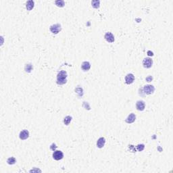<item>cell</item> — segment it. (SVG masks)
I'll use <instances>...</instances> for the list:
<instances>
[{"instance_id": "1", "label": "cell", "mask_w": 173, "mask_h": 173, "mask_svg": "<svg viewBox=\"0 0 173 173\" xmlns=\"http://www.w3.org/2000/svg\"><path fill=\"white\" fill-rule=\"evenodd\" d=\"M66 78L67 72L64 70H62L57 75V83L58 85H64L67 81Z\"/></svg>"}, {"instance_id": "2", "label": "cell", "mask_w": 173, "mask_h": 173, "mask_svg": "<svg viewBox=\"0 0 173 173\" xmlns=\"http://www.w3.org/2000/svg\"><path fill=\"white\" fill-rule=\"evenodd\" d=\"M143 91L145 92V93L147 94V95H150V94H152L155 91V88L153 85H145L144 87H143Z\"/></svg>"}, {"instance_id": "3", "label": "cell", "mask_w": 173, "mask_h": 173, "mask_svg": "<svg viewBox=\"0 0 173 173\" xmlns=\"http://www.w3.org/2000/svg\"><path fill=\"white\" fill-rule=\"evenodd\" d=\"M61 26H60V24H54V25H52V26L50 27V31L54 34H58V33L61 31Z\"/></svg>"}, {"instance_id": "4", "label": "cell", "mask_w": 173, "mask_h": 173, "mask_svg": "<svg viewBox=\"0 0 173 173\" xmlns=\"http://www.w3.org/2000/svg\"><path fill=\"white\" fill-rule=\"evenodd\" d=\"M143 64L145 68H149L152 66L153 64V60L149 58H146L143 60Z\"/></svg>"}, {"instance_id": "5", "label": "cell", "mask_w": 173, "mask_h": 173, "mask_svg": "<svg viewBox=\"0 0 173 173\" xmlns=\"http://www.w3.org/2000/svg\"><path fill=\"white\" fill-rule=\"evenodd\" d=\"M64 154L61 151H55L53 153V158L55 160H60L63 158Z\"/></svg>"}, {"instance_id": "6", "label": "cell", "mask_w": 173, "mask_h": 173, "mask_svg": "<svg viewBox=\"0 0 173 173\" xmlns=\"http://www.w3.org/2000/svg\"><path fill=\"white\" fill-rule=\"evenodd\" d=\"M134 80H135V76L132 74H128L126 76L125 81L126 84H128V85L132 84L134 82Z\"/></svg>"}, {"instance_id": "7", "label": "cell", "mask_w": 173, "mask_h": 173, "mask_svg": "<svg viewBox=\"0 0 173 173\" xmlns=\"http://www.w3.org/2000/svg\"><path fill=\"white\" fill-rule=\"evenodd\" d=\"M136 108L139 111H143L145 110V104L143 101H138L136 104Z\"/></svg>"}, {"instance_id": "8", "label": "cell", "mask_w": 173, "mask_h": 173, "mask_svg": "<svg viewBox=\"0 0 173 173\" xmlns=\"http://www.w3.org/2000/svg\"><path fill=\"white\" fill-rule=\"evenodd\" d=\"M20 139H22V140H25L28 138L29 137V132L27 130H24L22 131H21L20 132Z\"/></svg>"}, {"instance_id": "9", "label": "cell", "mask_w": 173, "mask_h": 173, "mask_svg": "<svg viewBox=\"0 0 173 173\" xmlns=\"http://www.w3.org/2000/svg\"><path fill=\"white\" fill-rule=\"evenodd\" d=\"M105 39L106 41L109 42V43H113L114 40H115V39H114V35L112 33H107L105 35Z\"/></svg>"}, {"instance_id": "10", "label": "cell", "mask_w": 173, "mask_h": 173, "mask_svg": "<svg viewBox=\"0 0 173 173\" xmlns=\"http://www.w3.org/2000/svg\"><path fill=\"white\" fill-rule=\"evenodd\" d=\"M105 143V139L104 137H101L97 140V146L99 148H102Z\"/></svg>"}, {"instance_id": "11", "label": "cell", "mask_w": 173, "mask_h": 173, "mask_svg": "<svg viewBox=\"0 0 173 173\" xmlns=\"http://www.w3.org/2000/svg\"><path fill=\"white\" fill-rule=\"evenodd\" d=\"M136 119V116L134 114H130L129 116L127 117V118L126 119V122L127 123H132L133 122H135Z\"/></svg>"}, {"instance_id": "12", "label": "cell", "mask_w": 173, "mask_h": 173, "mask_svg": "<svg viewBox=\"0 0 173 173\" xmlns=\"http://www.w3.org/2000/svg\"><path fill=\"white\" fill-rule=\"evenodd\" d=\"M81 68L83 70L87 71V70H89L90 69V68H91V64H90V63H89V62H83V64H82Z\"/></svg>"}, {"instance_id": "13", "label": "cell", "mask_w": 173, "mask_h": 173, "mask_svg": "<svg viewBox=\"0 0 173 173\" xmlns=\"http://www.w3.org/2000/svg\"><path fill=\"white\" fill-rule=\"evenodd\" d=\"M26 7H27V9L28 10H31L34 7V1H32V0L27 1Z\"/></svg>"}, {"instance_id": "14", "label": "cell", "mask_w": 173, "mask_h": 173, "mask_svg": "<svg viewBox=\"0 0 173 173\" xmlns=\"http://www.w3.org/2000/svg\"><path fill=\"white\" fill-rule=\"evenodd\" d=\"M99 4H100V1L99 0H93L91 1L92 6L94 8H98L99 7Z\"/></svg>"}, {"instance_id": "15", "label": "cell", "mask_w": 173, "mask_h": 173, "mask_svg": "<svg viewBox=\"0 0 173 173\" xmlns=\"http://www.w3.org/2000/svg\"><path fill=\"white\" fill-rule=\"evenodd\" d=\"M72 120V117L71 116H66L64 119V125H68L69 124H70V122H71Z\"/></svg>"}, {"instance_id": "16", "label": "cell", "mask_w": 173, "mask_h": 173, "mask_svg": "<svg viewBox=\"0 0 173 173\" xmlns=\"http://www.w3.org/2000/svg\"><path fill=\"white\" fill-rule=\"evenodd\" d=\"M16 162V160L15 159V158L14 157H11L10 158H8L7 160V162L8 164H11V165H12V164H14Z\"/></svg>"}, {"instance_id": "17", "label": "cell", "mask_w": 173, "mask_h": 173, "mask_svg": "<svg viewBox=\"0 0 173 173\" xmlns=\"http://www.w3.org/2000/svg\"><path fill=\"white\" fill-rule=\"evenodd\" d=\"M24 69L26 72H31V70H33V66L31 64H26L25 67H24Z\"/></svg>"}, {"instance_id": "18", "label": "cell", "mask_w": 173, "mask_h": 173, "mask_svg": "<svg viewBox=\"0 0 173 173\" xmlns=\"http://www.w3.org/2000/svg\"><path fill=\"white\" fill-rule=\"evenodd\" d=\"M55 4L58 6V7H64L65 3L63 0H60V1H55Z\"/></svg>"}, {"instance_id": "19", "label": "cell", "mask_w": 173, "mask_h": 173, "mask_svg": "<svg viewBox=\"0 0 173 173\" xmlns=\"http://www.w3.org/2000/svg\"><path fill=\"white\" fill-rule=\"evenodd\" d=\"M145 148V145L143 144H139L137 146V149L139 151V152H141Z\"/></svg>"}, {"instance_id": "20", "label": "cell", "mask_w": 173, "mask_h": 173, "mask_svg": "<svg viewBox=\"0 0 173 173\" xmlns=\"http://www.w3.org/2000/svg\"><path fill=\"white\" fill-rule=\"evenodd\" d=\"M151 80H152V77H151V76L149 78H147V81L148 82L151 81Z\"/></svg>"}, {"instance_id": "21", "label": "cell", "mask_w": 173, "mask_h": 173, "mask_svg": "<svg viewBox=\"0 0 173 173\" xmlns=\"http://www.w3.org/2000/svg\"><path fill=\"white\" fill-rule=\"evenodd\" d=\"M147 53L149 54H148V55H153V53H152V52H151V51H148Z\"/></svg>"}]
</instances>
